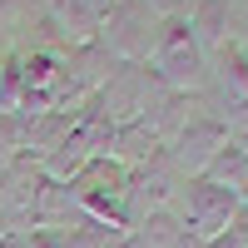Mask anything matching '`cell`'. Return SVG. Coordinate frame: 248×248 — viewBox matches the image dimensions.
I'll list each match as a JSON object with an SVG mask.
<instances>
[{
  "mask_svg": "<svg viewBox=\"0 0 248 248\" xmlns=\"http://www.w3.org/2000/svg\"><path fill=\"white\" fill-rule=\"evenodd\" d=\"M40 194H45V174L30 159H10L0 169V223L10 233H30L40 223Z\"/></svg>",
  "mask_w": 248,
  "mask_h": 248,
  "instance_id": "cell-1",
  "label": "cell"
},
{
  "mask_svg": "<svg viewBox=\"0 0 248 248\" xmlns=\"http://www.w3.org/2000/svg\"><path fill=\"white\" fill-rule=\"evenodd\" d=\"M238 194L233 189H218V184L209 179H189V199H184V233H189V243H209L218 238L229 223L238 218Z\"/></svg>",
  "mask_w": 248,
  "mask_h": 248,
  "instance_id": "cell-2",
  "label": "cell"
},
{
  "mask_svg": "<svg viewBox=\"0 0 248 248\" xmlns=\"http://www.w3.org/2000/svg\"><path fill=\"white\" fill-rule=\"evenodd\" d=\"M154 70L164 85H174V90H189L203 79V55H199V40L189 30V20H164V30L154 40Z\"/></svg>",
  "mask_w": 248,
  "mask_h": 248,
  "instance_id": "cell-3",
  "label": "cell"
},
{
  "mask_svg": "<svg viewBox=\"0 0 248 248\" xmlns=\"http://www.w3.org/2000/svg\"><path fill=\"white\" fill-rule=\"evenodd\" d=\"M105 40H109L124 60L149 55V45L159 40L149 0H109V5H105Z\"/></svg>",
  "mask_w": 248,
  "mask_h": 248,
  "instance_id": "cell-4",
  "label": "cell"
},
{
  "mask_svg": "<svg viewBox=\"0 0 248 248\" xmlns=\"http://www.w3.org/2000/svg\"><path fill=\"white\" fill-rule=\"evenodd\" d=\"M223 144H229V139H223V129H218L214 119H194L189 129L174 139V159H179V169H189V174L199 179L203 169H209V159L223 149Z\"/></svg>",
  "mask_w": 248,
  "mask_h": 248,
  "instance_id": "cell-5",
  "label": "cell"
},
{
  "mask_svg": "<svg viewBox=\"0 0 248 248\" xmlns=\"http://www.w3.org/2000/svg\"><path fill=\"white\" fill-rule=\"evenodd\" d=\"M199 179H209V184H218V189H233V194H238L243 179H248V149H243V144H223Z\"/></svg>",
  "mask_w": 248,
  "mask_h": 248,
  "instance_id": "cell-6",
  "label": "cell"
},
{
  "mask_svg": "<svg viewBox=\"0 0 248 248\" xmlns=\"http://www.w3.org/2000/svg\"><path fill=\"white\" fill-rule=\"evenodd\" d=\"M203 248H248V209H243V214H238V218H233L218 238H209Z\"/></svg>",
  "mask_w": 248,
  "mask_h": 248,
  "instance_id": "cell-7",
  "label": "cell"
},
{
  "mask_svg": "<svg viewBox=\"0 0 248 248\" xmlns=\"http://www.w3.org/2000/svg\"><path fill=\"white\" fill-rule=\"evenodd\" d=\"M0 248H25V233H0Z\"/></svg>",
  "mask_w": 248,
  "mask_h": 248,
  "instance_id": "cell-8",
  "label": "cell"
},
{
  "mask_svg": "<svg viewBox=\"0 0 248 248\" xmlns=\"http://www.w3.org/2000/svg\"><path fill=\"white\" fill-rule=\"evenodd\" d=\"M238 194H243V199H248V179H243V189H238Z\"/></svg>",
  "mask_w": 248,
  "mask_h": 248,
  "instance_id": "cell-9",
  "label": "cell"
},
{
  "mask_svg": "<svg viewBox=\"0 0 248 248\" xmlns=\"http://www.w3.org/2000/svg\"><path fill=\"white\" fill-rule=\"evenodd\" d=\"M0 129H5V119H0Z\"/></svg>",
  "mask_w": 248,
  "mask_h": 248,
  "instance_id": "cell-10",
  "label": "cell"
}]
</instances>
